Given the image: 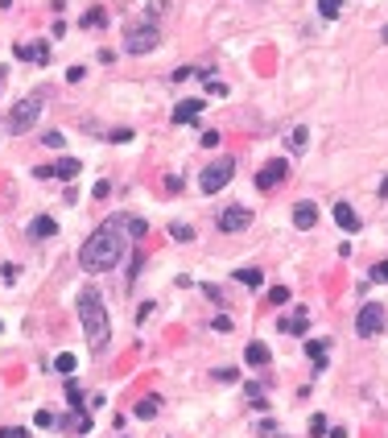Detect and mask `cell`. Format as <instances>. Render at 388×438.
<instances>
[{
	"instance_id": "836d02e7",
	"label": "cell",
	"mask_w": 388,
	"mask_h": 438,
	"mask_svg": "<svg viewBox=\"0 0 388 438\" xmlns=\"http://www.w3.org/2000/svg\"><path fill=\"white\" fill-rule=\"evenodd\" d=\"M8 4H13V0H0V8H8Z\"/></svg>"
},
{
	"instance_id": "7a4b0ae2",
	"label": "cell",
	"mask_w": 388,
	"mask_h": 438,
	"mask_svg": "<svg viewBox=\"0 0 388 438\" xmlns=\"http://www.w3.org/2000/svg\"><path fill=\"white\" fill-rule=\"evenodd\" d=\"M79 323H83V335H87V344H91V351H103V348H108V339H112L108 306H103L99 290H91V285L79 294Z\"/></svg>"
},
{
	"instance_id": "6da1fadb",
	"label": "cell",
	"mask_w": 388,
	"mask_h": 438,
	"mask_svg": "<svg viewBox=\"0 0 388 438\" xmlns=\"http://www.w3.org/2000/svg\"><path fill=\"white\" fill-rule=\"evenodd\" d=\"M124 227L129 223L120 216H108L91 232V240L79 248V264H83L87 273H108L112 264L124 257Z\"/></svg>"
},
{
	"instance_id": "ba28073f",
	"label": "cell",
	"mask_w": 388,
	"mask_h": 438,
	"mask_svg": "<svg viewBox=\"0 0 388 438\" xmlns=\"http://www.w3.org/2000/svg\"><path fill=\"white\" fill-rule=\"evenodd\" d=\"M79 170H83V166H79L75 157H62L58 166H38L34 174H38V178H66V182H71V178L79 174Z\"/></svg>"
},
{
	"instance_id": "d4e9b609",
	"label": "cell",
	"mask_w": 388,
	"mask_h": 438,
	"mask_svg": "<svg viewBox=\"0 0 388 438\" xmlns=\"http://www.w3.org/2000/svg\"><path fill=\"white\" fill-rule=\"evenodd\" d=\"M83 25L87 29H99V25H103V8H91V13L83 17Z\"/></svg>"
},
{
	"instance_id": "44dd1931",
	"label": "cell",
	"mask_w": 388,
	"mask_h": 438,
	"mask_svg": "<svg viewBox=\"0 0 388 438\" xmlns=\"http://www.w3.org/2000/svg\"><path fill=\"white\" fill-rule=\"evenodd\" d=\"M281 327H285V331H294V335H302V331H306V310H298L294 318H285Z\"/></svg>"
},
{
	"instance_id": "3957f363",
	"label": "cell",
	"mask_w": 388,
	"mask_h": 438,
	"mask_svg": "<svg viewBox=\"0 0 388 438\" xmlns=\"http://www.w3.org/2000/svg\"><path fill=\"white\" fill-rule=\"evenodd\" d=\"M38 116H42V95L21 99V104L8 112V132H29L34 125H38Z\"/></svg>"
},
{
	"instance_id": "e575fe53",
	"label": "cell",
	"mask_w": 388,
	"mask_h": 438,
	"mask_svg": "<svg viewBox=\"0 0 388 438\" xmlns=\"http://www.w3.org/2000/svg\"><path fill=\"white\" fill-rule=\"evenodd\" d=\"M385 42H388V25H385Z\"/></svg>"
},
{
	"instance_id": "30bf717a",
	"label": "cell",
	"mask_w": 388,
	"mask_h": 438,
	"mask_svg": "<svg viewBox=\"0 0 388 438\" xmlns=\"http://www.w3.org/2000/svg\"><path fill=\"white\" fill-rule=\"evenodd\" d=\"M13 54H17L21 62H45V58H50L45 42H17L13 45Z\"/></svg>"
},
{
	"instance_id": "1f68e13d",
	"label": "cell",
	"mask_w": 388,
	"mask_h": 438,
	"mask_svg": "<svg viewBox=\"0 0 388 438\" xmlns=\"http://www.w3.org/2000/svg\"><path fill=\"white\" fill-rule=\"evenodd\" d=\"M0 438H29V435H25V430H17V426H4V430H0Z\"/></svg>"
},
{
	"instance_id": "5b68a950",
	"label": "cell",
	"mask_w": 388,
	"mask_h": 438,
	"mask_svg": "<svg viewBox=\"0 0 388 438\" xmlns=\"http://www.w3.org/2000/svg\"><path fill=\"white\" fill-rule=\"evenodd\" d=\"M380 331H385V306L368 302V306L355 314V335H359V339H376Z\"/></svg>"
},
{
	"instance_id": "d6a6232c",
	"label": "cell",
	"mask_w": 388,
	"mask_h": 438,
	"mask_svg": "<svg viewBox=\"0 0 388 438\" xmlns=\"http://www.w3.org/2000/svg\"><path fill=\"white\" fill-rule=\"evenodd\" d=\"M211 327H215V331H231V318H227V314H219V318L211 323Z\"/></svg>"
},
{
	"instance_id": "52a82bcc",
	"label": "cell",
	"mask_w": 388,
	"mask_h": 438,
	"mask_svg": "<svg viewBox=\"0 0 388 438\" xmlns=\"http://www.w3.org/2000/svg\"><path fill=\"white\" fill-rule=\"evenodd\" d=\"M252 223V211L248 207H227L223 216H219V232H244Z\"/></svg>"
},
{
	"instance_id": "8992f818",
	"label": "cell",
	"mask_w": 388,
	"mask_h": 438,
	"mask_svg": "<svg viewBox=\"0 0 388 438\" xmlns=\"http://www.w3.org/2000/svg\"><path fill=\"white\" fill-rule=\"evenodd\" d=\"M153 45H157V29L153 25H141V29H132L129 38H124V50L129 54H149Z\"/></svg>"
},
{
	"instance_id": "ac0fdd59",
	"label": "cell",
	"mask_w": 388,
	"mask_h": 438,
	"mask_svg": "<svg viewBox=\"0 0 388 438\" xmlns=\"http://www.w3.org/2000/svg\"><path fill=\"white\" fill-rule=\"evenodd\" d=\"M318 13H322L326 21H335V17L343 13V0H318Z\"/></svg>"
},
{
	"instance_id": "7c38bea8",
	"label": "cell",
	"mask_w": 388,
	"mask_h": 438,
	"mask_svg": "<svg viewBox=\"0 0 388 438\" xmlns=\"http://www.w3.org/2000/svg\"><path fill=\"white\" fill-rule=\"evenodd\" d=\"M294 223H298V227H314V223H318V207H314V203H298V207H294Z\"/></svg>"
},
{
	"instance_id": "d6986e66",
	"label": "cell",
	"mask_w": 388,
	"mask_h": 438,
	"mask_svg": "<svg viewBox=\"0 0 388 438\" xmlns=\"http://www.w3.org/2000/svg\"><path fill=\"white\" fill-rule=\"evenodd\" d=\"M306 355H310L314 364H326V344H318V339H310V344H306Z\"/></svg>"
},
{
	"instance_id": "277c9868",
	"label": "cell",
	"mask_w": 388,
	"mask_h": 438,
	"mask_svg": "<svg viewBox=\"0 0 388 438\" xmlns=\"http://www.w3.org/2000/svg\"><path fill=\"white\" fill-rule=\"evenodd\" d=\"M231 174H236V162H231V157H219V162H211V166L203 170V178H199L203 195H215V190H223V186L231 182Z\"/></svg>"
},
{
	"instance_id": "5bb4252c",
	"label": "cell",
	"mask_w": 388,
	"mask_h": 438,
	"mask_svg": "<svg viewBox=\"0 0 388 438\" xmlns=\"http://www.w3.org/2000/svg\"><path fill=\"white\" fill-rule=\"evenodd\" d=\"M244 360H248L252 368H264V364L273 360V351L264 348V344H248V348H244Z\"/></svg>"
},
{
	"instance_id": "83f0119b",
	"label": "cell",
	"mask_w": 388,
	"mask_h": 438,
	"mask_svg": "<svg viewBox=\"0 0 388 438\" xmlns=\"http://www.w3.org/2000/svg\"><path fill=\"white\" fill-rule=\"evenodd\" d=\"M322 430H326V418H322V414H314V418H310V435L322 438Z\"/></svg>"
},
{
	"instance_id": "f546056e",
	"label": "cell",
	"mask_w": 388,
	"mask_h": 438,
	"mask_svg": "<svg viewBox=\"0 0 388 438\" xmlns=\"http://www.w3.org/2000/svg\"><path fill=\"white\" fill-rule=\"evenodd\" d=\"M372 281H388V261H380L372 269Z\"/></svg>"
},
{
	"instance_id": "9a60e30c",
	"label": "cell",
	"mask_w": 388,
	"mask_h": 438,
	"mask_svg": "<svg viewBox=\"0 0 388 438\" xmlns=\"http://www.w3.org/2000/svg\"><path fill=\"white\" fill-rule=\"evenodd\" d=\"M29 236H38V240H45V236H58V223L50 216H38L34 223H29Z\"/></svg>"
},
{
	"instance_id": "484cf974",
	"label": "cell",
	"mask_w": 388,
	"mask_h": 438,
	"mask_svg": "<svg viewBox=\"0 0 388 438\" xmlns=\"http://www.w3.org/2000/svg\"><path fill=\"white\" fill-rule=\"evenodd\" d=\"M306 145H310V129H302V125H298V129H294V149L302 153Z\"/></svg>"
},
{
	"instance_id": "2e32d148",
	"label": "cell",
	"mask_w": 388,
	"mask_h": 438,
	"mask_svg": "<svg viewBox=\"0 0 388 438\" xmlns=\"http://www.w3.org/2000/svg\"><path fill=\"white\" fill-rule=\"evenodd\" d=\"M157 409H161V397H145V401L136 405V418H145V422H149V418H157Z\"/></svg>"
},
{
	"instance_id": "8fae6325",
	"label": "cell",
	"mask_w": 388,
	"mask_h": 438,
	"mask_svg": "<svg viewBox=\"0 0 388 438\" xmlns=\"http://www.w3.org/2000/svg\"><path fill=\"white\" fill-rule=\"evenodd\" d=\"M199 112H203V99H182V104H178V108H173V125H190V120H194V116H199Z\"/></svg>"
},
{
	"instance_id": "4fadbf2b",
	"label": "cell",
	"mask_w": 388,
	"mask_h": 438,
	"mask_svg": "<svg viewBox=\"0 0 388 438\" xmlns=\"http://www.w3.org/2000/svg\"><path fill=\"white\" fill-rule=\"evenodd\" d=\"M335 223H339L343 232H355V227H359V216L351 211V203H335Z\"/></svg>"
},
{
	"instance_id": "ffe728a7",
	"label": "cell",
	"mask_w": 388,
	"mask_h": 438,
	"mask_svg": "<svg viewBox=\"0 0 388 438\" xmlns=\"http://www.w3.org/2000/svg\"><path fill=\"white\" fill-rule=\"evenodd\" d=\"M236 277H240L244 285H264V273H260V269H240Z\"/></svg>"
},
{
	"instance_id": "4316f807",
	"label": "cell",
	"mask_w": 388,
	"mask_h": 438,
	"mask_svg": "<svg viewBox=\"0 0 388 438\" xmlns=\"http://www.w3.org/2000/svg\"><path fill=\"white\" fill-rule=\"evenodd\" d=\"M170 236L173 240H194V232H190L186 223H170Z\"/></svg>"
},
{
	"instance_id": "f1b7e54d",
	"label": "cell",
	"mask_w": 388,
	"mask_h": 438,
	"mask_svg": "<svg viewBox=\"0 0 388 438\" xmlns=\"http://www.w3.org/2000/svg\"><path fill=\"white\" fill-rule=\"evenodd\" d=\"M34 422H38V426H42V430H50V426H54V414H50V409H42V414H38V418H34Z\"/></svg>"
},
{
	"instance_id": "9c48e42d",
	"label": "cell",
	"mask_w": 388,
	"mask_h": 438,
	"mask_svg": "<svg viewBox=\"0 0 388 438\" xmlns=\"http://www.w3.org/2000/svg\"><path fill=\"white\" fill-rule=\"evenodd\" d=\"M285 170H289V162H281V157H277V162H268V166L257 174V186H260V190H273V186L285 178Z\"/></svg>"
},
{
	"instance_id": "cb8c5ba5",
	"label": "cell",
	"mask_w": 388,
	"mask_h": 438,
	"mask_svg": "<svg viewBox=\"0 0 388 438\" xmlns=\"http://www.w3.org/2000/svg\"><path fill=\"white\" fill-rule=\"evenodd\" d=\"M268 302H273V306L289 302V290H285V285H273V290H268Z\"/></svg>"
},
{
	"instance_id": "e0dca14e",
	"label": "cell",
	"mask_w": 388,
	"mask_h": 438,
	"mask_svg": "<svg viewBox=\"0 0 388 438\" xmlns=\"http://www.w3.org/2000/svg\"><path fill=\"white\" fill-rule=\"evenodd\" d=\"M75 364H79V360H75L71 351H62V355L54 360V372H62V376H71V372H75Z\"/></svg>"
},
{
	"instance_id": "7402d4cb",
	"label": "cell",
	"mask_w": 388,
	"mask_h": 438,
	"mask_svg": "<svg viewBox=\"0 0 388 438\" xmlns=\"http://www.w3.org/2000/svg\"><path fill=\"white\" fill-rule=\"evenodd\" d=\"M42 145H45V149H62V145H66V136L54 129V132H45V136H42Z\"/></svg>"
},
{
	"instance_id": "4dcf8cb0",
	"label": "cell",
	"mask_w": 388,
	"mask_h": 438,
	"mask_svg": "<svg viewBox=\"0 0 388 438\" xmlns=\"http://www.w3.org/2000/svg\"><path fill=\"white\" fill-rule=\"evenodd\" d=\"M129 232H132V236H145L149 227H145V219H129Z\"/></svg>"
},
{
	"instance_id": "603a6c76",
	"label": "cell",
	"mask_w": 388,
	"mask_h": 438,
	"mask_svg": "<svg viewBox=\"0 0 388 438\" xmlns=\"http://www.w3.org/2000/svg\"><path fill=\"white\" fill-rule=\"evenodd\" d=\"M215 381H219V385H236L240 372H236V368H215Z\"/></svg>"
}]
</instances>
